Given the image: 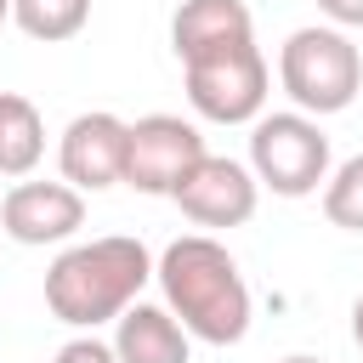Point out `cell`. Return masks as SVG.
<instances>
[{"label":"cell","instance_id":"cell-1","mask_svg":"<svg viewBox=\"0 0 363 363\" xmlns=\"http://www.w3.org/2000/svg\"><path fill=\"white\" fill-rule=\"evenodd\" d=\"M153 278L164 289V306L182 318V329L204 346H238L250 335V284L233 261V250L210 233H182L153 261Z\"/></svg>","mask_w":363,"mask_h":363},{"label":"cell","instance_id":"cell-2","mask_svg":"<svg viewBox=\"0 0 363 363\" xmlns=\"http://www.w3.org/2000/svg\"><path fill=\"white\" fill-rule=\"evenodd\" d=\"M147 278H153V255L142 238H125V233L85 238L45 267V306L68 329H96V323H113L130 301H142Z\"/></svg>","mask_w":363,"mask_h":363},{"label":"cell","instance_id":"cell-3","mask_svg":"<svg viewBox=\"0 0 363 363\" xmlns=\"http://www.w3.org/2000/svg\"><path fill=\"white\" fill-rule=\"evenodd\" d=\"M278 85L289 91V102L312 119L352 108V96L363 91V51L352 45L346 28L335 23H312L295 28L278 45Z\"/></svg>","mask_w":363,"mask_h":363},{"label":"cell","instance_id":"cell-4","mask_svg":"<svg viewBox=\"0 0 363 363\" xmlns=\"http://www.w3.org/2000/svg\"><path fill=\"white\" fill-rule=\"evenodd\" d=\"M182 79H187L193 113L210 119V125H255L267 113L272 68H267L255 40H238V45H221V51L182 62Z\"/></svg>","mask_w":363,"mask_h":363},{"label":"cell","instance_id":"cell-5","mask_svg":"<svg viewBox=\"0 0 363 363\" xmlns=\"http://www.w3.org/2000/svg\"><path fill=\"white\" fill-rule=\"evenodd\" d=\"M250 170L278 199H306L329 182V136L312 113H261L250 125Z\"/></svg>","mask_w":363,"mask_h":363},{"label":"cell","instance_id":"cell-6","mask_svg":"<svg viewBox=\"0 0 363 363\" xmlns=\"http://www.w3.org/2000/svg\"><path fill=\"white\" fill-rule=\"evenodd\" d=\"M204 153H210V147H204V136H199L193 119H182V113H147V119L130 125V142H125V182H130L136 193L170 199L176 182H182Z\"/></svg>","mask_w":363,"mask_h":363},{"label":"cell","instance_id":"cell-7","mask_svg":"<svg viewBox=\"0 0 363 363\" xmlns=\"http://www.w3.org/2000/svg\"><path fill=\"white\" fill-rule=\"evenodd\" d=\"M176 210L193 221V227H244L261 204V182L250 164L238 159H221V153H204L182 182H176Z\"/></svg>","mask_w":363,"mask_h":363},{"label":"cell","instance_id":"cell-8","mask_svg":"<svg viewBox=\"0 0 363 363\" xmlns=\"http://www.w3.org/2000/svg\"><path fill=\"white\" fill-rule=\"evenodd\" d=\"M85 227V193L74 182H17L0 199V233L11 244L45 250V244H68Z\"/></svg>","mask_w":363,"mask_h":363},{"label":"cell","instance_id":"cell-9","mask_svg":"<svg viewBox=\"0 0 363 363\" xmlns=\"http://www.w3.org/2000/svg\"><path fill=\"white\" fill-rule=\"evenodd\" d=\"M125 142H130V125L108 108H91V113L68 119V130L57 142L62 182H74L79 193H102V187L125 182Z\"/></svg>","mask_w":363,"mask_h":363},{"label":"cell","instance_id":"cell-10","mask_svg":"<svg viewBox=\"0 0 363 363\" xmlns=\"http://www.w3.org/2000/svg\"><path fill=\"white\" fill-rule=\"evenodd\" d=\"M113 352L119 363H193V335L182 329L170 306L130 301L113 318Z\"/></svg>","mask_w":363,"mask_h":363},{"label":"cell","instance_id":"cell-11","mask_svg":"<svg viewBox=\"0 0 363 363\" xmlns=\"http://www.w3.org/2000/svg\"><path fill=\"white\" fill-rule=\"evenodd\" d=\"M238 40H255V17L244 0H182L170 17V51L182 62L221 51V45H238Z\"/></svg>","mask_w":363,"mask_h":363},{"label":"cell","instance_id":"cell-12","mask_svg":"<svg viewBox=\"0 0 363 363\" xmlns=\"http://www.w3.org/2000/svg\"><path fill=\"white\" fill-rule=\"evenodd\" d=\"M45 159V119L23 91H0V176L23 182Z\"/></svg>","mask_w":363,"mask_h":363},{"label":"cell","instance_id":"cell-13","mask_svg":"<svg viewBox=\"0 0 363 363\" xmlns=\"http://www.w3.org/2000/svg\"><path fill=\"white\" fill-rule=\"evenodd\" d=\"M11 23L28 40L62 45V40H74L91 23V0H11Z\"/></svg>","mask_w":363,"mask_h":363},{"label":"cell","instance_id":"cell-14","mask_svg":"<svg viewBox=\"0 0 363 363\" xmlns=\"http://www.w3.org/2000/svg\"><path fill=\"white\" fill-rule=\"evenodd\" d=\"M323 216L340 233H363V153H352L340 170L323 182Z\"/></svg>","mask_w":363,"mask_h":363},{"label":"cell","instance_id":"cell-15","mask_svg":"<svg viewBox=\"0 0 363 363\" xmlns=\"http://www.w3.org/2000/svg\"><path fill=\"white\" fill-rule=\"evenodd\" d=\"M51 363H119V352H113V340H96V335L85 329V335H74L68 346H57Z\"/></svg>","mask_w":363,"mask_h":363},{"label":"cell","instance_id":"cell-16","mask_svg":"<svg viewBox=\"0 0 363 363\" xmlns=\"http://www.w3.org/2000/svg\"><path fill=\"white\" fill-rule=\"evenodd\" d=\"M318 11L335 28H363V0H318Z\"/></svg>","mask_w":363,"mask_h":363},{"label":"cell","instance_id":"cell-17","mask_svg":"<svg viewBox=\"0 0 363 363\" xmlns=\"http://www.w3.org/2000/svg\"><path fill=\"white\" fill-rule=\"evenodd\" d=\"M352 340H357V346H363V295H357V301H352Z\"/></svg>","mask_w":363,"mask_h":363},{"label":"cell","instance_id":"cell-18","mask_svg":"<svg viewBox=\"0 0 363 363\" xmlns=\"http://www.w3.org/2000/svg\"><path fill=\"white\" fill-rule=\"evenodd\" d=\"M0 23H11V0H0Z\"/></svg>","mask_w":363,"mask_h":363},{"label":"cell","instance_id":"cell-19","mask_svg":"<svg viewBox=\"0 0 363 363\" xmlns=\"http://www.w3.org/2000/svg\"><path fill=\"white\" fill-rule=\"evenodd\" d=\"M284 363H318V357H301V352H295V357H284Z\"/></svg>","mask_w":363,"mask_h":363}]
</instances>
